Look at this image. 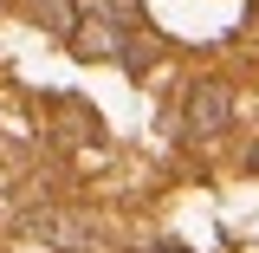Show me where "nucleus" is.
Returning <instances> with one entry per match:
<instances>
[{"label":"nucleus","instance_id":"obj_1","mask_svg":"<svg viewBox=\"0 0 259 253\" xmlns=\"http://www.w3.org/2000/svg\"><path fill=\"white\" fill-rule=\"evenodd\" d=\"M227 117H233V91H227V78H194L188 104H182V130H188L194 143H207V136H221Z\"/></svg>","mask_w":259,"mask_h":253},{"label":"nucleus","instance_id":"obj_2","mask_svg":"<svg viewBox=\"0 0 259 253\" xmlns=\"http://www.w3.org/2000/svg\"><path fill=\"white\" fill-rule=\"evenodd\" d=\"M20 227H26L32 240L59 247V253H78V247H91V240H97V227L84 221V214H71V208H32Z\"/></svg>","mask_w":259,"mask_h":253},{"label":"nucleus","instance_id":"obj_3","mask_svg":"<svg viewBox=\"0 0 259 253\" xmlns=\"http://www.w3.org/2000/svg\"><path fill=\"white\" fill-rule=\"evenodd\" d=\"M71 52H78V59H123V32L110 26L104 13H84L78 32H71Z\"/></svg>","mask_w":259,"mask_h":253},{"label":"nucleus","instance_id":"obj_4","mask_svg":"<svg viewBox=\"0 0 259 253\" xmlns=\"http://www.w3.org/2000/svg\"><path fill=\"white\" fill-rule=\"evenodd\" d=\"M39 13H46V20H52L59 32H78V20H84V13H78L71 0H39Z\"/></svg>","mask_w":259,"mask_h":253}]
</instances>
